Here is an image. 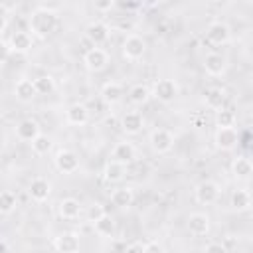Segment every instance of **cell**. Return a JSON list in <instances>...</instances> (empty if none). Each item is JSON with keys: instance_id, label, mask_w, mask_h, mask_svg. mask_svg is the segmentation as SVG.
<instances>
[{"instance_id": "4dcf8cb0", "label": "cell", "mask_w": 253, "mask_h": 253, "mask_svg": "<svg viewBox=\"0 0 253 253\" xmlns=\"http://www.w3.org/2000/svg\"><path fill=\"white\" fill-rule=\"evenodd\" d=\"M34 87H36V93L38 95H49L55 89V83H53V77L42 75V77L34 79Z\"/></svg>"}, {"instance_id": "83f0119b", "label": "cell", "mask_w": 253, "mask_h": 253, "mask_svg": "<svg viewBox=\"0 0 253 253\" xmlns=\"http://www.w3.org/2000/svg\"><path fill=\"white\" fill-rule=\"evenodd\" d=\"M93 225H95V231H97L101 237H111V235L115 233V229H117L115 217L109 215V213H105V215H103L101 219H97Z\"/></svg>"}, {"instance_id": "8d00e7d4", "label": "cell", "mask_w": 253, "mask_h": 253, "mask_svg": "<svg viewBox=\"0 0 253 253\" xmlns=\"http://www.w3.org/2000/svg\"><path fill=\"white\" fill-rule=\"evenodd\" d=\"M10 47H8V43L6 42H0V63H4L8 57H10Z\"/></svg>"}, {"instance_id": "7a4b0ae2", "label": "cell", "mask_w": 253, "mask_h": 253, "mask_svg": "<svg viewBox=\"0 0 253 253\" xmlns=\"http://www.w3.org/2000/svg\"><path fill=\"white\" fill-rule=\"evenodd\" d=\"M152 97H156L160 103H172L178 97V85L174 79H158L150 91Z\"/></svg>"}, {"instance_id": "ba28073f", "label": "cell", "mask_w": 253, "mask_h": 253, "mask_svg": "<svg viewBox=\"0 0 253 253\" xmlns=\"http://www.w3.org/2000/svg\"><path fill=\"white\" fill-rule=\"evenodd\" d=\"M150 146H152V150L158 152V154L168 152V150L174 146V136H172V132L166 130V128H154V130L150 132Z\"/></svg>"}, {"instance_id": "f1b7e54d", "label": "cell", "mask_w": 253, "mask_h": 253, "mask_svg": "<svg viewBox=\"0 0 253 253\" xmlns=\"http://www.w3.org/2000/svg\"><path fill=\"white\" fill-rule=\"evenodd\" d=\"M249 206H251V196H249V192H245V190H235V192L231 194V208H233V210L243 211V210H247Z\"/></svg>"}, {"instance_id": "8992f818", "label": "cell", "mask_w": 253, "mask_h": 253, "mask_svg": "<svg viewBox=\"0 0 253 253\" xmlns=\"http://www.w3.org/2000/svg\"><path fill=\"white\" fill-rule=\"evenodd\" d=\"M85 38L93 47H97L111 38V28L105 22H91L85 30Z\"/></svg>"}, {"instance_id": "5bb4252c", "label": "cell", "mask_w": 253, "mask_h": 253, "mask_svg": "<svg viewBox=\"0 0 253 253\" xmlns=\"http://www.w3.org/2000/svg\"><path fill=\"white\" fill-rule=\"evenodd\" d=\"M142 126H144V119L138 111H130L121 117V128L126 134H138L142 130Z\"/></svg>"}, {"instance_id": "e575fe53", "label": "cell", "mask_w": 253, "mask_h": 253, "mask_svg": "<svg viewBox=\"0 0 253 253\" xmlns=\"http://www.w3.org/2000/svg\"><path fill=\"white\" fill-rule=\"evenodd\" d=\"M204 253H227V249H225V245H221L217 241H211V243L206 245Z\"/></svg>"}, {"instance_id": "d6986e66", "label": "cell", "mask_w": 253, "mask_h": 253, "mask_svg": "<svg viewBox=\"0 0 253 253\" xmlns=\"http://www.w3.org/2000/svg\"><path fill=\"white\" fill-rule=\"evenodd\" d=\"M32 36L28 34V32H16V34H12L10 36V40H8V47H10V51H16V53H26V51H30L32 49Z\"/></svg>"}, {"instance_id": "d6a6232c", "label": "cell", "mask_w": 253, "mask_h": 253, "mask_svg": "<svg viewBox=\"0 0 253 253\" xmlns=\"http://www.w3.org/2000/svg\"><path fill=\"white\" fill-rule=\"evenodd\" d=\"M49 148H51V138L47 136V134H38L34 140H32V150L36 152V154H47L49 152Z\"/></svg>"}, {"instance_id": "d4e9b609", "label": "cell", "mask_w": 253, "mask_h": 253, "mask_svg": "<svg viewBox=\"0 0 253 253\" xmlns=\"http://www.w3.org/2000/svg\"><path fill=\"white\" fill-rule=\"evenodd\" d=\"M204 103L206 107L213 109V111H219L223 109V103H225V91L219 89V87H211L204 93Z\"/></svg>"}, {"instance_id": "6da1fadb", "label": "cell", "mask_w": 253, "mask_h": 253, "mask_svg": "<svg viewBox=\"0 0 253 253\" xmlns=\"http://www.w3.org/2000/svg\"><path fill=\"white\" fill-rule=\"evenodd\" d=\"M59 20H57V14L49 8H38L32 12L30 16V30L36 38H47L55 32Z\"/></svg>"}, {"instance_id": "484cf974", "label": "cell", "mask_w": 253, "mask_h": 253, "mask_svg": "<svg viewBox=\"0 0 253 253\" xmlns=\"http://www.w3.org/2000/svg\"><path fill=\"white\" fill-rule=\"evenodd\" d=\"M150 97H152V95H150V89H148L146 85H142V83L132 85L130 91H128V101H130L132 105H146Z\"/></svg>"}, {"instance_id": "74e56055", "label": "cell", "mask_w": 253, "mask_h": 253, "mask_svg": "<svg viewBox=\"0 0 253 253\" xmlns=\"http://www.w3.org/2000/svg\"><path fill=\"white\" fill-rule=\"evenodd\" d=\"M125 253H144V245H142L140 241H134V243H130V245L126 247Z\"/></svg>"}, {"instance_id": "30bf717a", "label": "cell", "mask_w": 253, "mask_h": 253, "mask_svg": "<svg viewBox=\"0 0 253 253\" xmlns=\"http://www.w3.org/2000/svg\"><path fill=\"white\" fill-rule=\"evenodd\" d=\"M213 140H215V146H217L219 150L229 152V150H233V148L237 146L239 134H237V130H235L233 126H231V128H217Z\"/></svg>"}, {"instance_id": "7402d4cb", "label": "cell", "mask_w": 253, "mask_h": 253, "mask_svg": "<svg viewBox=\"0 0 253 253\" xmlns=\"http://www.w3.org/2000/svg\"><path fill=\"white\" fill-rule=\"evenodd\" d=\"M14 93H16V99L22 101V103H30V101H34V97L38 95V93H36V87H34V81L28 79V77H24V79H20V81L16 83Z\"/></svg>"}, {"instance_id": "277c9868", "label": "cell", "mask_w": 253, "mask_h": 253, "mask_svg": "<svg viewBox=\"0 0 253 253\" xmlns=\"http://www.w3.org/2000/svg\"><path fill=\"white\" fill-rule=\"evenodd\" d=\"M144 51H146V42H144L140 36L130 34V36L125 38V42H123V55H125L128 61L140 59V57L144 55Z\"/></svg>"}, {"instance_id": "603a6c76", "label": "cell", "mask_w": 253, "mask_h": 253, "mask_svg": "<svg viewBox=\"0 0 253 253\" xmlns=\"http://www.w3.org/2000/svg\"><path fill=\"white\" fill-rule=\"evenodd\" d=\"M125 174H126V166H125V164H121V162H115V160H109V162L105 164V170H103V178H105L107 182H111V184H117V182H121V180L125 178Z\"/></svg>"}, {"instance_id": "4fadbf2b", "label": "cell", "mask_w": 253, "mask_h": 253, "mask_svg": "<svg viewBox=\"0 0 253 253\" xmlns=\"http://www.w3.org/2000/svg\"><path fill=\"white\" fill-rule=\"evenodd\" d=\"M225 67H227V61H225V57L221 53L211 51V53H208L204 57V69H206V73H210L213 77L223 75L225 73Z\"/></svg>"}, {"instance_id": "44dd1931", "label": "cell", "mask_w": 253, "mask_h": 253, "mask_svg": "<svg viewBox=\"0 0 253 253\" xmlns=\"http://www.w3.org/2000/svg\"><path fill=\"white\" fill-rule=\"evenodd\" d=\"M188 231L196 237H202L210 231V217L206 213H192L188 217Z\"/></svg>"}, {"instance_id": "60d3db41", "label": "cell", "mask_w": 253, "mask_h": 253, "mask_svg": "<svg viewBox=\"0 0 253 253\" xmlns=\"http://www.w3.org/2000/svg\"><path fill=\"white\" fill-rule=\"evenodd\" d=\"M8 251H10V245H8V241L0 237V253H8Z\"/></svg>"}, {"instance_id": "2e32d148", "label": "cell", "mask_w": 253, "mask_h": 253, "mask_svg": "<svg viewBox=\"0 0 253 253\" xmlns=\"http://www.w3.org/2000/svg\"><path fill=\"white\" fill-rule=\"evenodd\" d=\"M57 211H59V217L61 219H67V221H73L81 215V204L75 200V198H63L57 206Z\"/></svg>"}, {"instance_id": "4316f807", "label": "cell", "mask_w": 253, "mask_h": 253, "mask_svg": "<svg viewBox=\"0 0 253 253\" xmlns=\"http://www.w3.org/2000/svg\"><path fill=\"white\" fill-rule=\"evenodd\" d=\"M231 172H233L235 178L247 180V178L251 176V172H253V166H251L249 158H245V156H237V158L231 162Z\"/></svg>"}, {"instance_id": "e0dca14e", "label": "cell", "mask_w": 253, "mask_h": 253, "mask_svg": "<svg viewBox=\"0 0 253 253\" xmlns=\"http://www.w3.org/2000/svg\"><path fill=\"white\" fill-rule=\"evenodd\" d=\"M65 121L69 125H75V126H81L89 121V109L81 103H73L71 107H67L65 111Z\"/></svg>"}, {"instance_id": "ac0fdd59", "label": "cell", "mask_w": 253, "mask_h": 253, "mask_svg": "<svg viewBox=\"0 0 253 253\" xmlns=\"http://www.w3.org/2000/svg\"><path fill=\"white\" fill-rule=\"evenodd\" d=\"M111 156H113L115 162H121V164L126 166V164H130L136 158V148L130 142H117Z\"/></svg>"}, {"instance_id": "f35d334b", "label": "cell", "mask_w": 253, "mask_h": 253, "mask_svg": "<svg viewBox=\"0 0 253 253\" xmlns=\"http://www.w3.org/2000/svg\"><path fill=\"white\" fill-rule=\"evenodd\" d=\"M113 6H115V2H113V0H105V2H97V4H95V8H97V10H111Z\"/></svg>"}, {"instance_id": "9a60e30c", "label": "cell", "mask_w": 253, "mask_h": 253, "mask_svg": "<svg viewBox=\"0 0 253 253\" xmlns=\"http://www.w3.org/2000/svg\"><path fill=\"white\" fill-rule=\"evenodd\" d=\"M28 194H30L32 200H36V202H43V200H47L49 194H51V184H49L45 178L38 176V178H34V180L30 182Z\"/></svg>"}, {"instance_id": "9c48e42d", "label": "cell", "mask_w": 253, "mask_h": 253, "mask_svg": "<svg viewBox=\"0 0 253 253\" xmlns=\"http://www.w3.org/2000/svg\"><path fill=\"white\" fill-rule=\"evenodd\" d=\"M79 245H81V241L75 231H63L53 239V247L57 253H77Z\"/></svg>"}, {"instance_id": "7c38bea8", "label": "cell", "mask_w": 253, "mask_h": 253, "mask_svg": "<svg viewBox=\"0 0 253 253\" xmlns=\"http://www.w3.org/2000/svg\"><path fill=\"white\" fill-rule=\"evenodd\" d=\"M123 97H125V87L119 81H107L101 87V99L107 105H117L123 101Z\"/></svg>"}, {"instance_id": "ab89813d", "label": "cell", "mask_w": 253, "mask_h": 253, "mask_svg": "<svg viewBox=\"0 0 253 253\" xmlns=\"http://www.w3.org/2000/svg\"><path fill=\"white\" fill-rule=\"evenodd\" d=\"M192 123H194L196 126H204V125H206V117H204V115H194V117H192Z\"/></svg>"}, {"instance_id": "b9f144b4", "label": "cell", "mask_w": 253, "mask_h": 253, "mask_svg": "<svg viewBox=\"0 0 253 253\" xmlns=\"http://www.w3.org/2000/svg\"><path fill=\"white\" fill-rule=\"evenodd\" d=\"M6 26H8V22H6V16H2V14H0V34H4Z\"/></svg>"}, {"instance_id": "8fae6325", "label": "cell", "mask_w": 253, "mask_h": 253, "mask_svg": "<svg viewBox=\"0 0 253 253\" xmlns=\"http://www.w3.org/2000/svg\"><path fill=\"white\" fill-rule=\"evenodd\" d=\"M206 38H208L210 43L221 45V43H227V42H229L231 32H229L227 24H223V22H211V24L208 26V30H206Z\"/></svg>"}, {"instance_id": "d590c367", "label": "cell", "mask_w": 253, "mask_h": 253, "mask_svg": "<svg viewBox=\"0 0 253 253\" xmlns=\"http://www.w3.org/2000/svg\"><path fill=\"white\" fill-rule=\"evenodd\" d=\"M144 253H164V249L158 241H148L144 243Z\"/></svg>"}, {"instance_id": "ffe728a7", "label": "cell", "mask_w": 253, "mask_h": 253, "mask_svg": "<svg viewBox=\"0 0 253 253\" xmlns=\"http://www.w3.org/2000/svg\"><path fill=\"white\" fill-rule=\"evenodd\" d=\"M16 134H18L20 140L32 142V140L40 134V125H38V121H34V119H24V121H20V123L16 125Z\"/></svg>"}, {"instance_id": "836d02e7", "label": "cell", "mask_w": 253, "mask_h": 253, "mask_svg": "<svg viewBox=\"0 0 253 253\" xmlns=\"http://www.w3.org/2000/svg\"><path fill=\"white\" fill-rule=\"evenodd\" d=\"M105 213H107V211H105V206L99 204V202H95V204H91L89 210H87V219H89L91 223H95V221L101 219Z\"/></svg>"}, {"instance_id": "1f68e13d", "label": "cell", "mask_w": 253, "mask_h": 253, "mask_svg": "<svg viewBox=\"0 0 253 253\" xmlns=\"http://www.w3.org/2000/svg\"><path fill=\"white\" fill-rule=\"evenodd\" d=\"M215 125L217 128H231L235 125V115L227 109H219L215 111Z\"/></svg>"}, {"instance_id": "5b68a950", "label": "cell", "mask_w": 253, "mask_h": 253, "mask_svg": "<svg viewBox=\"0 0 253 253\" xmlns=\"http://www.w3.org/2000/svg\"><path fill=\"white\" fill-rule=\"evenodd\" d=\"M53 162H55V168H57L59 172H63V174H73V172L79 168V158H77V154H75L73 150H69V148L57 150Z\"/></svg>"}, {"instance_id": "52a82bcc", "label": "cell", "mask_w": 253, "mask_h": 253, "mask_svg": "<svg viewBox=\"0 0 253 253\" xmlns=\"http://www.w3.org/2000/svg\"><path fill=\"white\" fill-rule=\"evenodd\" d=\"M83 63L89 71H103L109 63V53L103 47H91L83 55Z\"/></svg>"}, {"instance_id": "f546056e", "label": "cell", "mask_w": 253, "mask_h": 253, "mask_svg": "<svg viewBox=\"0 0 253 253\" xmlns=\"http://www.w3.org/2000/svg\"><path fill=\"white\" fill-rule=\"evenodd\" d=\"M16 206H18L16 194L8 192V190H2L0 192V213H10V211H14Z\"/></svg>"}, {"instance_id": "cb8c5ba5", "label": "cell", "mask_w": 253, "mask_h": 253, "mask_svg": "<svg viewBox=\"0 0 253 253\" xmlns=\"http://www.w3.org/2000/svg\"><path fill=\"white\" fill-rule=\"evenodd\" d=\"M111 202H113V206H117V208H128V206L134 202V192H132V188H130V186H121V188L113 190Z\"/></svg>"}, {"instance_id": "3957f363", "label": "cell", "mask_w": 253, "mask_h": 253, "mask_svg": "<svg viewBox=\"0 0 253 253\" xmlns=\"http://www.w3.org/2000/svg\"><path fill=\"white\" fill-rule=\"evenodd\" d=\"M194 196H196V202L202 204V206H210V204H215L217 198H219V186L211 180H204L196 186L194 190Z\"/></svg>"}]
</instances>
